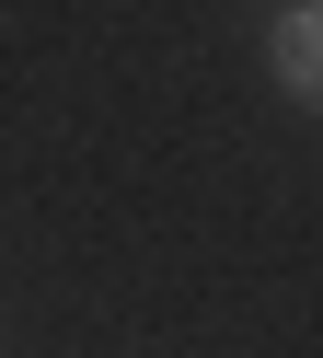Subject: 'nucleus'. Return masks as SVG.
<instances>
[{
	"label": "nucleus",
	"mask_w": 323,
	"mask_h": 358,
	"mask_svg": "<svg viewBox=\"0 0 323 358\" xmlns=\"http://www.w3.org/2000/svg\"><path fill=\"white\" fill-rule=\"evenodd\" d=\"M266 58H277V81H289L300 104H323V0H289V12H277Z\"/></svg>",
	"instance_id": "f257e3e1"
}]
</instances>
